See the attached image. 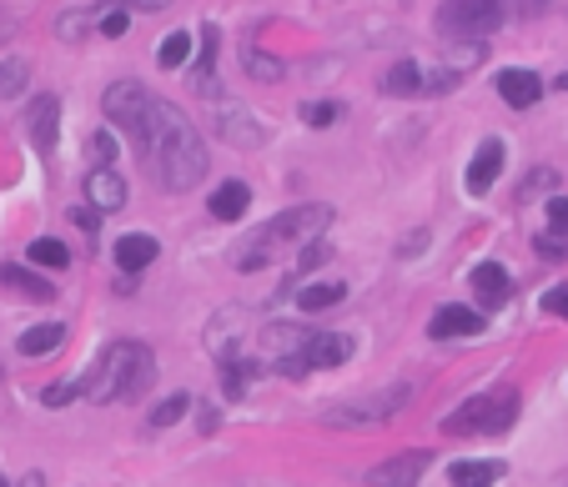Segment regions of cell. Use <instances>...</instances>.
<instances>
[{"label": "cell", "instance_id": "6da1fadb", "mask_svg": "<svg viewBox=\"0 0 568 487\" xmlns=\"http://www.w3.org/2000/svg\"><path fill=\"white\" fill-rule=\"evenodd\" d=\"M136 151L146 157L161 191H192L207 176V141H201L197 121L186 116L176 101H157L146 111V126L136 136Z\"/></svg>", "mask_w": 568, "mask_h": 487}, {"label": "cell", "instance_id": "7a4b0ae2", "mask_svg": "<svg viewBox=\"0 0 568 487\" xmlns=\"http://www.w3.org/2000/svg\"><path fill=\"white\" fill-rule=\"evenodd\" d=\"M332 222H337V211L322 207V201H307V207H287L282 216L262 222L247 241H242V251H237V272H262L267 262H277V257H287V251H297V247H307V241L328 237Z\"/></svg>", "mask_w": 568, "mask_h": 487}, {"label": "cell", "instance_id": "3957f363", "mask_svg": "<svg viewBox=\"0 0 568 487\" xmlns=\"http://www.w3.org/2000/svg\"><path fill=\"white\" fill-rule=\"evenodd\" d=\"M151 377H157V357H151V347L126 337V342H111L107 352H101V362L91 367L86 397L101 402V408H111V402H132V397H141L146 387H151Z\"/></svg>", "mask_w": 568, "mask_h": 487}, {"label": "cell", "instance_id": "277c9868", "mask_svg": "<svg viewBox=\"0 0 568 487\" xmlns=\"http://www.w3.org/2000/svg\"><path fill=\"white\" fill-rule=\"evenodd\" d=\"M518 422V392L514 387H498V392H483V397H468L458 412L443 417V433L453 437H493V433H508Z\"/></svg>", "mask_w": 568, "mask_h": 487}, {"label": "cell", "instance_id": "5b68a950", "mask_svg": "<svg viewBox=\"0 0 568 487\" xmlns=\"http://www.w3.org/2000/svg\"><path fill=\"white\" fill-rule=\"evenodd\" d=\"M503 21H508L503 0H443V11L433 15L443 40H489Z\"/></svg>", "mask_w": 568, "mask_h": 487}, {"label": "cell", "instance_id": "8992f818", "mask_svg": "<svg viewBox=\"0 0 568 487\" xmlns=\"http://www.w3.org/2000/svg\"><path fill=\"white\" fill-rule=\"evenodd\" d=\"M207 96H212V116H207V126H212L217 141L237 146V151H257V146H267V126H262V116H257L247 101L222 96V86L207 91Z\"/></svg>", "mask_w": 568, "mask_h": 487}, {"label": "cell", "instance_id": "52a82bcc", "mask_svg": "<svg viewBox=\"0 0 568 487\" xmlns=\"http://www.w3.org/2000/svg\"><path fill=\"white\" fill-rule=\"evenodd\" d=\"M408 397H412V383H393L372 397H353V402L328 408V422L332 427H378V422L397 417V408H408Z\"/></svg>", "mask_w": 568, "mask_h": 487}, {"label": "cell", "instance_id": "ba28073f", "mask_svg": "<svg viewBox=\"0 0 568 487\" xmlns=\"http://www.w3.org/2000/svg\"><path fill=\"white\" fill-rule=\"evenodd\" d=\"M257 312H247V307H222V312L212 316V327H207V352L217 357V367L222 362H237V357H247L251 337H257Z\"/></svg>", "mask_w": 568, "mask_h": 487}, {"label": "cell", "instance_id": "9c48e42d", "mask_svg": "<svg viewBox=\"0 0 568 487\" xmlns=\"http://www.w3.org/2000/svg\"><path fill=\"white\" fill-rule=\"evenodd\" d=\"M101 111H107L111 126H121V132L136 141L146 126V111H151V91H146L141 80H116V86H107V96H101Z\"/></svg>", "mask_w": 568, "mask_h": 487}, {"label": "cell", "instance_id": "30bf717a", "mask_svg": "<svg viewBox=\"0 0 568 487\" xmlns=\"http://www.w3.org/2000/svg\"><path fill=\"white\" fill-rule=\"evenodd\" d=\"M503 157H508V146H503L498 136L478 141L473 161H468V172H462V191H468V197H489L493 182L503 176Z\"/></svg>", "mask_w": 568, "mask_h": 487}, {"label": "cell", "instance_id": "8fae6325", "mask_svg": "<svg viewBox=\"0 0 568 487\" xmlns=\"http://www.w3.org/2000/svg\"><path fill=\"white\" fill-rule=\"evenodd\" d=\"M26 132H30V146H36L40 157H51L55 141H61V96H36L26 105Z\"/></svg>", "mask_w": 568, "mask_h": 487}, {"label": "cell", "instance_id": "7c38bea8", "mask_svg": "<svg viewBox=\"0 0 568 487\" xmlns=\"http://www.w3.org/2000/svg\"><path fill=\"white\" fill-rule=\"evenodd\" d=\"M493 86H498L503 105H514V111H529V105H539V101H543V91H548L539 71H523V66L498 71V76H493Z\"/></svg>", "mask_w": 568, "mask_h": 487}, {"label": "cell", "instance_id": "4fadbf2b", "mask_svg": "<svg viewBox=\"0 0 568 487\" xmlns=\"http://www.w3.org/2000/svg\"><path fill=\"white\" fill-rule=\"evenodd\" d=\"M86 207H96L101 216L107 211H121L126 207V176L116 166H91L86 172Z\"/></svg>", "mask_w": 568, "mask_h": 487}, {"label": "cell", "instance_id": "5bb4252c", "mask_svg": "<svg viewBox=\"0 0 568 487\" xmlns=\"http://www.w3.org/2000/svg\"><path fill=\"white\" fill-rule=\"evenodd\" d=\"M353 357V337L347 332H312L302 342V362L307 372H322V367H343Z\"/></svg>", "mask_w": 568, "mask_h": 487}, {"label": "cell", "instance_id": "9a60e30c", "mask_svg": "<svg viewBox=\"0 0 568 487\" xmlns=\"http://www.w3.org/2000/svg\"><path fill=\"white\" fill-rule=\"evenodd\" d=\"M428 473V452H403V458H387L368 473V487H418Z\"/></svg>", "mask_w": 568, "mask_h": 487}, {"label": "cell", "instance_id": "2e32d148", "mask_svg": "<svg viewBox=\"0 0 568 487\" xmlns=\"http://www.w3.org/2000/svg\"><path fill=\"white\" fill-rule=\"evenodd\" d=\"M489 327V316L473 312V307H437L433 322H428V337H437V342H448V337H478V332Z\"/></svg>", "mask_w": 568, "mask_h": 487}, {"label": "cell", "instance_id": "e0dca14e", "mask_svg": "<svg viewBox=\"0 0 568 487\" xmlns=\"http://www.w3.org/2000/svg\"><path fill=\"white\" fill-rule=\"evenodd\" d=\"M468 282H473V297L489 307V312H498V307L514 297V277H508L498 262H478L473 272H468Z\"/></svg>", "mask_w": 568, "mask_h": 487}, {"label": "cell", "instance_id": "ac0fdd59", "mask_svg": "<svg viewBox=\"0 0 568 487\" xmlns=\"http://www.w3.org/2000/svg\"><path fill=\"white\" fill-rule=\"evenodd\" d=\"M157 237L151 232H126V237L116 241V266L126 272V277H136V272H146V266L157 262Z\"/></svg>", "mask_w": 568, "mask_h": 487}, {"label": "cell", "instance_id": "d6986e66", "mask_svg": "<svg viewBox=\"0 0 568 487\" xmlns=\"http://www.w3.org/2000/svg\"><path fill=\"white\" fill-rule=\"evenodd\" d=\"M251 207V186L247 182H222L212 191V201H207V211H212L217 222H242Z\"/></svg>", "mask_w": 568, "mask_h": 487}, {"label": "cell", "instance_id": "ffe728a7", "mask_svg": "<svg viewBox=\"0 0 568 487\" xmlns=\"http://www.w3.org/2000/svg\"><path fill=\"white\" fill-rule=\"evenodd\" d=\"M217 46H222V30L207 26L201 30V46H197V66H192V91H217Z\"/></svg>", "mask_w": 568, "mask_h": 487}, {"label": "cell", "instance_id": "44dd1931", "mask_svg": "<svg viewBox=\"0 0 568 487\" xmlns=\"http://www.w3.org/2000/svg\"><path fill=\"white\" fill-rule=\"evenodd\" d=\"M498 477H503V462H493V458H462L448 467L453 487H493Z\"/></svg>", "mask_w": 568, "mask_h": 487}, {"label": "cell", "instance_id": "7402d4cb", "mask_svg": "<svg viewBox=\"0 0 568 487\" xmlns=\"http://www.w3.org/2000/svg\"><path fill=\"white\" fill-rule=\"evenodd\" d=\"M66 342V322H40V327H26L21 332V357H51L55 347Z\"/></svg>", "mask_w": 568, "mask_h": 487}, {"label": "cell", "instance_id": "603a6c76", "mask_svg": "<svg viewBox=\"0 0 568 487\" xmlns=\"http://www.w3.org/2000/svg\"><path fill=\"white\" fill-rule=\"evenodd\" d=\"M347 297V282H307V287H297V307L302 312H328V307H337Z\"/></svg>", "mask_w": 568, "mask_h": 487}, {"label": "cell", "instance_id": "cb8c5ba5", "mask_svg": "<svg viewBox=\"0 0 568 487\" xmlns=\"http://www.w3.org/2000/svg\"><path fill=\"white\" fill-rule=\"evenodd\" d=\"M242 71H247L251 80H262V86H272V80L287 76V61H277V55H267L262 46H242Z\"/></svg>", "mask_w": 568, "mask_h": 487}, {"label": "cell", "instance_id": "d4e9b609", "mask_svg": "<svg viewBox=\"0 0 568 487\" xmlns=\"http://www.w3.org/2000/svg\"><path fill=\"white\" fill-rule=\"evenodd\" d=\"M0 287H15V291H26L30 302H51L55 287L46 277H36V272H26V266H0Z\"/></svg>", "mask_w": 568, "mask_h": 487}, {"label": "cell", "instance_id": "484cf974", "mask_svg": "<svg viewBox=\"0 0 568 487\" xmlns=\"http://www.w3.org/2000/svg\"><path fill=\"white\" fill-rule=\"evenodd\" d=\"M383 91L387 96H423V66H418V61H393L383 76Z\"/></svg>", "mask_w": 568, "mask_h": 487}, {"label": "cell", "instance_id": "4316f807", "mask_svg": "<svg viewBox=\"0 0 568 487\" xmlns=\"http://www.w3.org/2000/svg\"><path fill=\"white\" fill-rule=\"evenodd\" d=\"M26 262H30V266H46V272H66V266H71V251H66V241L36 237V241L26 247Z\"/></svg>", "mask_w": 568, "mask_h": 487}, {"label": "cell", "instance_id": "83f0119b", "mask_svg": "<svg viewBox=\"0 0 568 487\" xmlns=\"http://www.w3.org/2000/svg\"><path fill=\"white\" fill-rule=\"evenodd\" d=\"M26 86H30V61L5 55V61H0V101H21Z\"/></svg>", "mask_w": 568, "mask_h": 487}, {"label": "cell", "instance_id": "f1b7e54d", "mask_svg": "<svg viewBox=\"0 0 568 487\" xmlns=\"http://www.w3.org/2000/svg\"><path fill=\"white\" fill-rule=\"evenodd\" d=\"M328 257H332V247H328V241H307V247H297V262H292V272H287V287H297V282H302L307 277V272H312V266H322V262H328Z\"/></svg>", "mask_w": 568, "mask_h": 487}, {"label": "cell", "instance_id": "f546056e", "mask_svg": "<svg viewBox=\"0 0 568 487\" xmlns=\"http://www.w3.org/2000/svg\"><path fill=\"white\" fill-rule=\"evenodd\" d=\"M192 51H197V46H192V36H186V30H172V36L157 46V66L161 71H176V66H186V55H192Z\"/></svg>", "mask_w": 568, "mask_h": 487}, {"label": "cell", "instance_id": "4dcf8cb0", "mask_svg": "<svg viewBox=\"0 0 568 487\" xmlns=\"http://www.w3.org/2000/svg\"><path fill=\"white\" fill-rule=\"evenodd\" d=\"M96 15H101V5H96V11H86V5H81V11H66L61 21H55V36L66 40V46H76V40H86V30H91Z\"/></svg>", "mask_w": 568, "mask_h": 487}, {"label": "cell", "instance_id": "1f68e13d", "mask_svg": "<svg viewBox=\"0 0 568 487\" xmlns=\"http://www.w3.org/2000/svg\"><path fill=\"white\" fill-rule=\"evenodd\" d=\"M302 126H312V132H328L332 121H343V101H302Z\"/></svg>", "mask_w": 568, "mask_h": 487}, {"label": "cell", "instance_id": "d6a6232c", "mask_svg": "<svg viewBox=\"0 0 568 487\" xmlns=\"http://www.w3.org/2000/svg\"><path fill=\"white\" fill-rule=\"evenodd\" d=\"M222 383H226V397L242 402L251 387V357H237V362H222Z\"/></svg>", "mask_w": 568, "mask_h": 487}, {"label": "cell", "instance_id": "836d02e7", "mask_svg": "<svg viewBox=\"0 0 568 487\" xmlns=\"http://www.w3.org/2000/svg\"><path fill=\"white\" fill-rule=\"evenodd\" d=\"M86 387H91V372H86V377H71V383L46 387V392H40V402H46V408H66V402L86 397Z\"/></svg>", "mask_w": 568, "mask_h": 487}, {"label": "cell", "instance_id": "e575fe53", "mask_svg": "<svg viewBox=\"0 0 568 487\" xmlns=\"http://www.w3.org/2000/svg\"><path fill=\"white\" fill-rule=\"evenodd\" d=\"M186 408H192V397L186 392H172L161 408H151V427H176V422L186 417Z\"/></svg>", "mask_w": 568, "mask_h": 487}, {"label": "cell", "instance_id": "d590c367", "mask_svg": "<svg viewBox=\"0 0 568 487\" xmlns=\"http://www.w3.org/2000/svg\"><path fill=\"white\" fill-rule=\"evenodd\" d=\"M554 186H558V172H554V166H539V172H533L529 182L518 186V201H533L539 191H554Z\"/></svg>", "mask_w": 568, "mask_h": 487}, {"label": "cell", "instance_id": "8d00e7d4", "mask_svg": "<svg viewBox=\"0 0 568 487\" xmlns=\"http://www.w3.org/2000/svg\"><path fill=\"white\" fill-rule=\"evenodd\" d=\"M533 247H539L543 262H564V257H568V237H558V232H543Z\"/></svg>", "mask_w": 568, "mask_h": 487}, {"label": "cell", "instance_id": "74e56055", "mask_svg": "<svg viewBox=\"0 0 568 487\" xmlns=\"http://www.w3.org/2000/svg\"><path fill=\"white\" fill-rule=\"evenodd\" d=\"M91 161H96V166H111V161H116V136H111V132H96V136H91Z\"/></svg>", "mask_w": 568, "mask_h": 487}, {"label": "cell", "instance_id": "f35d334b", "mask_svg": "<svg viewBox=\"0 0 568 487\" xmlns=\"http://www.w3.org/2000/svg\"><path fill=\"white\" fill-rule=\"evenodd\" d=\"M548 232L568 237V197H548Z\"/></svg>", "mask_w": 568, "mask_h": 487}, {"label": "cell", "instance_id": "ab89813d", "mask_svg": "<svg viewBox=\"0 0 568 487\" xmlns=\"http://www.w3.org/2000/svg\"><path fill=\"white\" fill-rule=\"evenodd\" d=\"M543 312H548V316H568V282H564V287L543 291Z\"/></svg>", "mask_w": 568, "mask_h": 487}, {"label": "cell", "instance_id": "60d3db41", "mask_svg": "<svg viewBox=\"0 0 568 487\" xmlns=\"http://www.w3.org/2000/svg\"><path fill=\"white\" fill-rule=\"evenodd\" d=\"M428 251V226H418L412 237H403V247H397V257H423Z\"/></svg>", "mask_w": 568, "mask_h": 487}, {"label": "cell", "instance_id": "b9f144b4", "mask_svg": "<svg viewBox=\"0 0 568 487\" xmlns=\"http://www.w3.org/2000/svg\"><path fill=\"white\" fill-rule=\"evenodd\" d=\"M71 216H76V226H81V232H86V237H91L96 226H101V211H96V207H86V201H81V207L71 211Z\"/></svg>", "mask_w": 568, "mask_h": 487}, {"label": "cell", "instance_id": "7bdbcfd3", "mask_svg": "<svg viewBox=\"0 0 568 487\" xmlns=\"http://www.w3.org/2000/svg\"><path fill=\"white\" fill-rule=\"evenodd\" d=\"M111 5H141V11H161V5H172V0H111Z\"/></svg>", "mask_w": 568, "mask_h": 487}, {"label": "cell", "instance_id": "ee69618b", "mask_svg": "<svg viewBox=\"0 0 568 487\" xmlns=\"http://www.w3.org/2000/svg\"><path fill=\"white\" fill-rule=\"evenodd\" d=\"M15 36V15H5V11H0V46H5V40H11Z\"/></svg>", "mask_w": 568, "mask_h": 487}, {"label": "cell", "instance_id": "f6af8a7d", "mask_svg": "<svg viewBox=\"0 0 568 487\" xmlns=\"http://www.w3.org/2000/svg\"><path fill=\"white\" fill-rule=\"evenodd\" d=\"M217 422H222V417H217V412H207V408H201V417H197V427H201V433H217Z\"/></svg>", "mask_w": 568, "mask_h": 487}, {"label": "cell", "instance_id": "bcb514c9", "mask_svg": "<svg viewBox=\"0 0 568 487\" xmlns=\"http://www.w3.org/2000/svg\"><path fill=\"white\" fill-rule=\"evenodd\" d=\"M543 5H548V0H523V5H518V11H523V15H539Z\"/></svg>", "mask_w": 568, "mask_h": 487}, {"label": "cell", "instance_id": "7dc6e473", "mask_svg": "<svg viewBox=\"0 0 568 487\" xmlns=\"http://www.w3.org/2000/svg\"><path fill=\"white\" fill-rule=\"evenodd\" d=\"M554 86H558V91H568V71H564V76H558V80H554Z\"/></svg>", "mask_w": 568, "mask_h": 487}, {"label": "cell", "instance_id": "c3c4849f", "mask_svg": "<svg viewBox=\"0 0 568 487\" xmlns=\"http://www.w3.org/2000/svg\"><path fill=\"white\" fill-rule=\"evenodd\" d=\"M0 487H11V483H5V477H0Z\"/></svg>", "mask_w": 568, "mask_h": 487}]
</instances>
